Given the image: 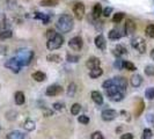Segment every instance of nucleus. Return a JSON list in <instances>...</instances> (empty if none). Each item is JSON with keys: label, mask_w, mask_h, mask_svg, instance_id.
<instances>
[{"label": "nucleus", "mask_w": 154, "mask_h": 139, "mask_svg": "<svg viewBox=\"0 0 154 139\" xmlns=\"http://www.w3.org/2000/svg\"><path fill=\"white\" fill-rule=\"evenodd\" d=\"M120 139H133V135L132 133H124V135H122Z\"/></svg>", "instance_id": "44"}, {"label": "nucleus", "mask_w": 154, "mask_h": 139, "mask_svg": "<svg viewBox=\"0 0 154 139\" xmlns=\"http://www.w3.org/2000/svg\"><path fill=\"white\" fill-rule=\"evenodd\" d=\"M14 100H15V103L18 104V105H21V104L24 103V101H26V97H24V93L23 92H16L15 93V95H14Z\"/></svg>", "instance_id": "16"}, {"label": "nucleus", "mask_w": 154, "mask_h": 139, "mask_svg": "<svg viewBox=\"0 0 154 139\" xmlns=\"http://www.w3.org/2000/svg\"><path fill=\"white\" fill-rule=\"evenodd\" d=\"M92 100H93L96 104L103 103V96H102L101 93L97 92V91H93V92H92Z\"/></svg>", "instance_id": "15"}, {"label": "nucleus", "mask_w": 154, "mask_h": 139, "mask_svg": "<svg viewBox=\"0 0 154 139\" xmlns=\"http://www.w3.org/2000/svg\"><path fill=\"white\" fill-rule=\"evenodd\" d=\"M92 139H103V135L100 131H95L92 135Z\"/></svg>", "instance_id": "41"}, {"label": "nucleus", "mask_w": 154, "mask_h": 139, "mask_svg": "<svg viewBox=\"0 0 154 139\" xmlns=\"http://www.w3.org/2000/svg\"><path fill=\"white\" fill-rule=\"evenodd\" d=\"M123 19H124V13H123V12H118V13H116V14L114 15L112 21L116 23H119Z\"/></svg>", "instance_id": "29"}, {"label": "nucleus", "mask_w": 154, "mask_h": 139, "mask_svg": "<svg viewBox=\"0 0 154 139\" xmlns=\"http://www.w3.org/2000/svg\"><path fill=\"white\" fill-rule=\"evenodd\" d=\"M125 35L126 36H132L136 31V23L132 19H126V22H125Z\"/></svg>", "instance_id": "9"}, {"label": "nucleus", "mask_w": 154, "mask_h": 139, "mask_svg": "<svg viewBox=\"0 0 154 139\" xmlns=\"http://www.w3.org/2000/svg\"><path fill=\"white\" fill-rule=\"evenodd\" d=\"M73 18H72L70 14H61L59 16V19L57 20L56 23V27L57 29L59 30L60 33H70L72 29H73Z\"/></svg>", "instance_id": "1"}, {"label": "nucleus", "mask_w": 154, "mask_h": 139, "mask_svg": "<svg viewBox=\"0 0 154 139\" xmlns=\"http://www.w3.org/2000/svg\"><path fill=\"white\" fill-rule=\"evenodd\" d=\"M108 36H109L110 40H119L122 35H120V33H119L118 30H116V29H111V30L109 31V35H108Z\"/></svg>", "instance_id": "25"}, {"label": "nucleus", "mask_w": 154, "mask_h": 139, "mask_svg": "<svg viewBox=\"0 0 154 139\" xmlns=\"http://www.w3.org/2000/svg\"><path fill=\"white\" fill-rule=\"evenodd\" d=\"M151 137H152V131L150 129H145L142 132V139H150Z\"/></svg>", "instance_id": "37"}, {"label": "nucleus", "mask_w": 154, "mask_h": 139, "mask_svg": "<svg viewBox=\"0 0 154 139\" xmlns=\"http://www.w3.org/2000/svg\"><path fill=\"white\" fill-rule=\"evenodd\" d=\"M7 139H24V133L21 131H12L11 133H8Z\"/></svg>", "instance_id": "20"}, {"label": "nucleus", "mask_w": 154, "mask_h": 139, "mask_svg": "<svg viewBox=\"0 0 154 139\" xmlns=\"http://www.w3.org/2000/svg\"><path fill=\"white\" fill-rule=\"evenodd\" d=\"M112 82H114L115 86H117L118 88H120L123 92L128 88V81H126L125 78H123V77H116V78H114Z\"/></svg>", "instance_id": "10"}, {"label": "nucleus", "mask_w": 154, "mask_h": 139, "mask_svg": "<svg viewBox=\"0 0 154 139\" xmlns=\"http://www.w3.org/2000/svg\"><path fill=\"white\" fill-rule=\"evenodd\" d=\"M78 121H79L80 123H82V124H88V123H89V117L86 115H81L78 117Z\"/></svg>", "instance_id": "38"}, {"label": "nucleus", "mask_w": 154, "mask_h": 139, "mask_svg": "<svg viewBox=\"0 0 154 139\" xmlns=\"http://www.w3.org/2000/svg\"><path fill=\"white\" fill-rule=\"evenodd\" d=\"M123 99H124V93L123 92H118V93H116V94H114L112 96H110V100L114 101V102H119V101H122Z\"/></svg>", "instance_id": "24"}, {"label": "nucleus", "mask_w": 154, "mask_h": 139, "mask_svg": "<svg viewBox=\"0 0 154 139\" xmlns=\"http://www.w3.org/2000/svg\"><path fill=\"white\" fill-rule=\"evenodd\" d=\"M80 109H81V105L79 103H74L71 107V114L72 115H78L80 113Z\"/></svg>", "instance_id": "31"}, {"label": "nucleus", "mask_w": 154, "mask_h": 139, "mask_svg": "<svg viewBox=\"0 0 154 139\" xmlns=\"http://www.w3.org/2000/svg\"><path fill=\"white\" fill-rule=\"evenodd\" d=\"M111 13H112V7H107V8H104L103 12H102V14H103L104 16H107V18L111 14Z\"/></svg>", "instance_id": "42"}, {"label": "nucleus", "mask_w": 154, "mask_h": 139, "mask_svg": "<svg viewBox=\"0 0 154 139\" xmlns=\"http://www.w3.org/2000/svg\"><path fill=\"white\" fill-rule=\"evenodd\" d=\"M146 35L151 38H154V24H148L146 27Z\"/></svg>", "instance_id": "32"}, {"label": "nucleus", "mask_w": 154, "mask_h": 139, "mask_svg": "<svg viewBox=\"0 0 154 139\" xmlns=\"http://www.w3.org/2000/svg\"><path fill=\"white\" fill-rule=\"evenodd\" d=\"M64 44V37L61 36V34H56L55 37H52L51 40H49L47 42V48L49 50H57L60 46Z\"/></svg>", "instance_id": "3"}, {"label": "nucleus", "mask_w": 154, "mask_h": 139, "mask_svg": "<svg viewBox=\"0 0 154 139\" xmlns=\"http://www.w3.org/2000/svg\"><path fill=\"white\" fill-rule=\"evenodd\" d=\"M63 92V88L59 85H51L47 88V96H56Z\"/></svg>", "instance_id": "11"}, {"label": "nucleus", "mask_w": 154, "mask_h": 139, "mask_svg": "<svg viewBox=\"0 0 154 139\" xmlns=\"http://www.w3.org/2000/svg\"><path fill=\"white\" fill-rule=\"evenodd\" d=\"M44 113H45V115H47V116H51V115H52V111H50V110H47V109H44Z\"/></svg>", "instance_id": "48"}, {"label": "nucleus", "mask_w": 154, "mask_h": 139, "mask_svg": "<svg viewBox=\"0 0 154 139\" xmlns=\"http://www.w3.org/2000/svg\"><path fill=\"white\" fill-rule=\"evenodd\" d=\"M77 92V86H75V83L74 82H71L70 85H69V87H67V95L72 97V96H74V94Z\"/></svg>", "instance_id": "26"}, {"label": "nucleus", "mask_w": 154, "mask_h": 139, "mask_svg": "<svg viewBox=\"0 0 154 139\" xmlns=\"http://www.w3.org/2000/svg\"><path fill=\"white\" fill-rule=\"evenodd\" d=\"M145 95H146V97H147L148 100H154V88L153 87L147 88L146 92H145Z\"/></svg>", "instance_id": "33"}, {"label": "nucleus", "mask_w": 154, "mask_h": 139, "mask_svg": "<svg viewBox=\"0 0 154 139\" xmlns=\"http://www.w3.org/2000/svg\"><path fill=\"white\" fill-rule=\"evenodd\" d=\"M102 6L100 5V4H95L94 7H93V15H94V18H99L101 14H102Z\"/></svg>", "instance_id": "22"}, {"label": "nucleus", "mask_w": 154, "mask_h": 139, "mask_svg": "<svg viewBox=\"0 0 154 139\" xmlns=\"http://www.w3.org/2000/svg\"><path fill=\"white\" fill-rule=\"evenodd\" d=\"M58 4V0H42L41 6H56Z\"/></svg>", "instance_id": "30"}, {"label": "nucleus", "mask_w": 154, "mask_h": 139, "mask_svg": "<svg viewBox=\"0 0 154 139\" xmlns=\"http://www.w3.org/2000/svg\"><path fill=\"white\" fill-rule=\"evenodd\" d=\"M111 80H112V79H111ZM104 91H106V94H107L109 97H110V96H112V95H114V94H116V93L123 92L120 88H118L117 86H115V85H114V82H112V85H111L110 87H108L107 89H104Z\"/></svg>", "instance_id": "17"}, {"label": "nucleus", "mask_w": 154, "mask_h": 139, "mask_svg": "<svg viewBox=\"0 0 154 139\" xmlns=\"http://www.w3.org/2000/svg\"><path fill=\"white\" fill-rule=\"evenodd\" d=\"M142 109H144V103H142V102H140V103H139V109H138V111L136 113V116H137V117L142 114Z\"/></svg>", "instance_id": "46"}, {"label": "nucleus", "mask_w": 154, "mask_h": 139, "mask_svg": "<svg viewBox=\"0 0 154 139\" xmlns=\"http://www.w3.org/2000/svg\"><path fill=\"white\" fill-rule=\"evenodd\" d=\"M94 43L99 50H102V51H103V50H106V48H107V42H106V38H104L103 35H97V36L95 37Z\"/></svg>", "instance_id": "12"}, {"label": "nucleus", "mask_w": 154, "mask_h": 139, "mask_svg": "<svg viewBox=\"0 0 154 139\" xmlns=\"http://www.w3.org/2000/svg\"><path fill=\"white\" fill-rule=\"evenodd\" d=\"M131 44L133 46V49H136L140 53H145V51H146V43H145L144 38H142V37H136V38L132 40Z\"/></svg>", "instance_id": "4"}, {"label": "nucleus", "mask_w": 154, "mask_h": 139, "mask_svg": "<svg viewBox=\"0 0 154 139\" xmlns=\"http://www.w3.org/2000/svg\"><path fill=\"white\" fill-rule=\"evenodd\" d=\"M147 121H148V122H153L154 116L152 115V114H148V115H147Z\"/></svg>", "instance_id": "47"}, {"label": "nucleus", "mask_w": 154, "mask_h": 139, "mask_svg": "<svg viewBox=\"0 0 154 139\" xmlns=\"http://www.w3.org/2000/svg\"><path fill=\"white\" fill-rule=\"evenodd\" d=\"M73 14L75 16V19L81 20L85 16V5L82 2H75L73 6Z\"/></svg>", "instance_id": "7"}, {"label": "nucleus", "mask_w": 154, "mask_h": 139, "mask_svg": "<svg viewBox=\"0 0 154 139\" xmlns=\"http://www.w3.org/2000/svg\"><path fill=\"white\" fill-rule=\"evenodd\" d=\"M145 73H146L147 75H150V77L154 75V66L153 65H147V66L145 67Z\"/></svg>", "instance_id": "36"}, {"label": "nucleus", "mask_w": 154, "mask_h": 139, "mask_svg": "<svg viewBox=\"0 0 154 139\" xmlns=\"http://www.w3.org/2000/svg\"><path fill=\"white\" fill-rule=\"evenodd\" d=\"M53 108H55L56 110H61V109L64 108V103H60V102H56V103H53Z\"/></svg>", "instance_id": "43"}, {"label": "nucleus", "mask_w": 154, "mask_h": 139, "mask_svg": "<svg viewBox=\"0 0 154 139\" xmlns=\"http://www.w3.org/2000/svg\"><path fill=\"white\" fill-rule=\"evenodd\" d=\"M66 60H67L69 63H77V61L79 60V56H78V55H71V53H69V55L66 56Z\"/></svg>", "instance_id": "35"}, {"label": "nucleus", "mask_w": 154, "mask_h": 139, "mask_svg": "<svg viewBox=\"0 0 154 139\" xmlns=\"http://www.w3.org/2000/svg\"><path fill=\"white\" fill-rule=\"evenodd\" d=\"M151 58L154 60V49H152V51H151Z\"/></svg>", "instance_id": "49"}, {"label": "nucleus", "mask_w": 154, "mask_h": 139, "mask_svg": "<svg viewBox=\"0 0 154 139\" xmlns=\"http://www.w3.org/2000/svg\"><path fill=\"white\" fill-rule=\"evenodd\" d=\"M34 58V51L29 50V49H20L16 52V59L19 60L21 66H27L31 63Z\"/></svg>", "instance_id": "2"}, {"label": "nucleus", "mask_w": 154, "mask_h": 139, "mask_svg": "<svg viewBox=\"0 0 154 139\" xmlns=\"http://www.w3.org/2000/svg\"><path fill=\"white\" fill-rule=\"evenodd\" d=\"M102 74H103V70L101 69V67L91 70V72H89V75H91V78H93V79H96V78L101 77Z\"/></svg>", "instance_id": "21"}, {"label": "nucleus", "mask_w": 154, "mask_h": 139, "mask_svg": "<svg viewBox=\"0 0 154 139\" xmlns=\"http://www.w3.org/2000/svg\"><path fill=\"white\" fill-rule=\"evenodd\" d=\"M123 67L126 69V70H129V71H136V66H134V64L131 63V61H123Z\"/></svg>", "instance_id": "34"}, {"label": "nucleus", "mask_w": 154, "mask_h": 139, "mask_svg": "<svg viewBox=\"0 0 154 139\" xmlns=\"http://www.w3.org/2000/svg\"><path fill=\"white\" fill-rule=\"evenodd\" d=\"M123 61H124V60H122L120 58L116 59V60H115V63H114V66H115L117 70H122L123 69Z\"/></svg>", "instance_id": "40"}, {"label": "nucleus", "mask_w": 154, "mask_h": 139, "mask_svg": "<svg viewBox=\"0 0 154 139\" xmlns=\"http://www.w3.org/2000/svg\"><path fill=\"white\" fill-rule=\"evenodd\" d=\"M23 127L27 131H33L35 129V122L31 121V119H27L23 123Z\"/></svg>", "instance_id": "23"}, {"label": "nucleus", "mask_w": 154, "mask_h": 139, "mask_svg": "<svg viewBox=\"0 0 154 139\" xmlns=\"http://www.w3.org/2000/svg\"><path fill=\"white\" fill-rule=\"evenodd\" d=\"M5 67L9 69L11 71H13L14 73H19L20 70H21V65H20L19 60L16 59V57H14V58L8 59V60L5 63Z\"/></svg>", "instance_id": "5"}, {"label": "nucleus", "mask_w": 154, "mask_h": 139, "mask_svg": "<svg viewBox=\"0 0 154 139\" xmlns=\"http://www.w3.org/2000/svg\"><path fill=\"white\" fill-rule=\"evenodd\" d=\"M128 52V50H126V48L123 45H120V44H118V45L115 46V49H114V53L117 56V57H120V56H123V55H125Z\"/></svg>", "instance_id": "19"}, {"label": "nucleus", "mask_w": 154, "mask_h": 139, "mask_svg": "<svg viewBox=\"0 0 154 139\" xmlns=\"http://www.w3.org/2000/svg\"><path fill=\"white\" fill-rule=\"evenodd\" d=\"M100 65H101V60H100L97 57L88 58V60L86 61V66H87L89 70L97 69V67H100Z\"/></svg>", "instance_id": "13"}, {"label": "nucleus", "mask_w": 154, "mask_h": 139, "mask_svg": "<svg viewBox=\"0 0 154 139\" xmlns=\"http://www.w3.org/2000/svg\"><path fill=\"white\" fill-rule=\"evenodd\" d=\"M31 77H33V79L37 82H42V81H44L47 79V74L44 73V72H42V71H36L34 72L33 74H31Z\"/></svg>", "instance_id": "14"}, {"label": "nucleus", "mask_w": 154, "mask_h": 139, "mask_svg": "<svg viewBox=\"0 0 154 139\" xmlns=\"http://www.w3.org/2000/svg\"><path fill=\"white\" fill-rule=\"evenodd\" d=\"M47 60H49V61H53V63H59L60 60H61V58H60V56H58V55L52 53V55H47Z\"/></svg>", "instance_id": "28"}, {"label": "nucleus", "mask_w": 154, "mask_h": 139, "mask_svg": "<svg viewBox=\"0 0 154 139\" xmlns=\"http://www.w3.org/2000/svg\"><path fill=\"white\" fill-rule=\"evenodd\" d=\"M142 75L134 74V75L131 77V85H132L133 87H139V86L142 85Z\"/></svg>", "instance_id": "18"}, {"label": "nucleus", "mask_w": 154, "mask_h": 139, "mask_svg": "<svg viewBox=\"0 0 154 139\" xmlns=\"http://www.w3.org/2000/svg\"><path fill=\"white\" fill-rule=\"evenodd\" d=\"M56 34H57V33H56L53 29H47V33H45V36H47V41H49V40H51L52 37H55V36H56Z\"/></svg>", "instance_id": "39"}, {"label": "nucleus", "mask_w": 154, "mask_h": 139, "mask_svg": "<svg viewBox=\"0 0 154 139\" xmlns=\"http://www.w3.org/2000/svg\"><path fill=\"white\" fill-rule=\"evenodd\" d=\"M101 116H102V119H103V121L110 122V121H112V119L116 118L117 113H116V110H114V109H106V110L102 111Z\"/></svg>", "instance_id": "8"}, {"label": "nucleus", "mask_w": 154, "mask_h": 139, "mask_svg": "<svg viewBox=\"0 0 154 139\" xmlns=\"http://www.w3.org/2000/svg\"><path fill=\"white\" fill-rule=\"evenodd\" d=\"M12 35H13L12 30L6 29V30H2V31L0 33V38H1V40H7V38H11Z\"/></svg>", "instance_id": "27"}, {"label": "nucleus", "mask_w": 154, "mask_h": 139, "mask_svg": "<svg viewBox=\"0 0 154 139\" xmlns=\"http://www.w3.org/2000/svg\"><path fill=\"white\" fill-rule=\"evenodd\" d=\"M7 53V46L0 45V55H6Z\"/></svg>", "instance_id": "45"}, {"label": "nucleus", "mask_w": 154, "mask_h": 139, "mask_svg": "<svg viewBox=\"0 0 154 139\" xmlns=\"http://www.w3.org/2000/svg\"><path fill=\"white\" fill-rule=\"evenodd\" d=\"M82 45H83V42H82V38H81L80 36H74V37H72L71 40H70V42H69V46L71 48L72 50H74V51L81 50Z\"/></svg>", "instance_id": "6"}]
</instances>
